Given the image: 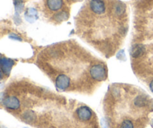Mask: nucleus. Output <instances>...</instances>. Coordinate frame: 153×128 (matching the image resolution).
Segmentation results:
<instances>
[{"label":"nucleus","instance_id":"nucleus-1","mask_svg":"<svg viewBox=\"0 0 153 128\" xmlns=\"http://www.w3.org/2000/svg\"><path fill=\"white\" fill-rule=\"evenodd\" d=\"M91 77L97 81H103L107 78V70L105 67L101 64L93 66L90 70Z\"/></svg>","mask_w":153,"mask_h":128},{"label":"nucleus","instance_id":"nucleus-2","mask_svg":"<svg viewBox=\"0 0 153 128\" xmlns=\"http://www.w3.org/2000/svg\"><path fill=\"white\" fill-rule=\"evenodd\" d=\"M89 7L91 11L97 15H102L106 11L105 2L103 0H91Z\"/></svg>","mask_w":153,"mask_h":128},{"label":"nucleus","instance_id":"nucleus-3","mask_svg":"<svg viewBox=\"0 0 153 128\" xmlns=\"http://www.w3.org/2000/svg\"><path fill=\"white\" fill-rule=\"evenodd\" d=\"M77 117L80 121H88L92 117V111L89 107L85 106H80L76 110Z\"/></svg>","mask_w":153,"mask_h":128},{"label":"nucleus","instance_id":"nucleus-4","mask_svg":"<svg viewBox=\"0 0 153 128\" xmlns=\"http://www.w3.org/2000/svg\"><path fill=\"white\" fill-rule=\"evenodd\" d=\"M70 85V79L65 74H60L55 79V85L58 90L64 91L69 88Z\"/></svg>","mask_w":153,"mask_h":128},{"label":"nucleus","instance_id":"nucleus-5","mask_svg":"<svg viewBox=\"0 0 153 128\" xmlns=\"http://www.w3.org/2000/svg\"><path fill=\"white\" fill-rule=\"evenodd\" d=\"M3 104L6 108L12 110H16L20 107V102L19 99L14 96H10L4 98L3 100Z\"/></svg>","mask_w":153,"mask_h":128},{"label":"nucleus","instance_id":"nucleus-6","mask_svg":"<svg viewBox=\"0 0 153 128\" xmlns=\"http://www.w3.org/2000/svg\"><path fill=\"white\" fill-rule=\"evenodd\" d=\"M13 64H14V61L10 58H0V67L3 73H4L6 76L10 75Z\"/></svg>","mask_w":153,"mask_h":128},{"label":"nucleus","instance_id":"nucleus-7","mask_svg":"<svg viewBox=\"0 0 153 128\" xmlns=\"http://www.w3.org/2000/svg\"><path fill=\"white\" fill-rule=\"evenodd\" d=\"M126 6L120 1H117L112 5V11L114 14L117 17L123 16L126 13Z\"/></svg>","mask_w":153,"mask_h":128},{"label":"nucleus","instance_id":"nucleus-8","mask_svg":"<svg viewBox=\"0 0 153 128\" xmlns=\"http://www.w3.org/2000/svg\"><path fill=\"white\" fill-rule=\"evenodd\" d=\"M63 0H46L47 7L52 11H57L62 7Z\"/></svg>","mask_w":153,"mask_h":128},{"label":"nucleus","instance_id":"nucleus-9","mask_svg":"<svg viewBox=\"0 0 153 128\" xmlns=\"http://www.w3.org/2000/svg\"><path fill=\"white\" fill-rule=\"evenodd\" d=\"M145 51H146V49H145L143 45L136 44L132 46L130 53H131V55L133 58H139V57L142 56L144 54Z\"/></svg>","mask_w":153,"mask_h":128},{"label":"nucleus","instance_id":"nucleus-10","mask_svg":"<svg viewBox=\"0 0 153 128\" xmlns=\"http://www.w3.org/2000/svg\"><path fill=\"white\" fill-rule=\"evenodd\" d=\"M25 17L27 21L30 22H33L38 18L37 12L35 9L29 8L26 10L25 13Z\"/></svg>","mask_w":153,"mask_h":128},{"label":"nucleus","instance_id":"nucleus-11","mask_svg":"<svg viewBox=\"0 0 153 128\" xmlns=\"http://www.w3.org/2000/svg\"><path fill=\"white\" fill-rule=\"evenodd\" d=\"M134 105L137 107H143V106H146L148 103V100L145 96L139 95L135 97L134 100Z\"/></svg>","mask_w":153,"mask_h":128},{"label":"nucleus","instance_id":"nucleus-12","mask_svg":"<svg viewBox=\"0 0 153 128\" xmlns=\"http://www.w3.org/2000/svg\"><path fill=\"white\" fill-rule=\"evenodd\" d=\"M22 118H23L24 121H25V122L31 123L35 121L36 115L33 111L28 110V111H26V112L23 114Z\"/></svg>","mask_w":153,"mask_h":128},{"label":"nucleus","instance_id":"nucleus-13","mask_svg":"<svg viewBox=\"0 0 153 128\" xmlns=\"http://www.w3.org/2000/svg\"><path fill=\"white\" fill-rule=\"evenodd\" d=\"M69 13L68 12L65 11V10H62V11H60L58 13H57L54 16V19L57 22H61V21L66 20V19L68 18Z\"/></svg>","mask_w":153,"mask_h":128},{"label":"nucleus","instance_id":"nucleus-14","mask_svg":"<svg viewBox=\"0 0 153 128\" xmlns=\"http://www.w3.org/2000/svg\"><path fill=\"white\" fill-rule=\"evenodd\" d=\"M13 3H14L15 10H16V13L19 14V13H21V12L23 10V1H22V0H14V1H13Z\"/></svg>","mask_w":153,"mask_h":128},{"label":"nucleus","instance_id":"nucleus-15","mask_svg":"<svg viewBox=\"0 0 153 128\" xmlns=\"http://www.w3.org/2000/svg\"><path fill=\"white\" fill-rule=\"evenodd\" d=\"M120 128H134V124L131 120L126 119L123 121Z\"/></svg>","mask_w":153,"mask_h":128},{"label":"nucleus","instance_id":"nucleus-16","mask_svg":"<svg viewBox=\"0 0 153 128\" xmlns=\"http://www.w3.org/2000/svg\"><path fill=\"white\" fill-rule=\"evenodd\" d=\"M117 58L120 60H122V61H123V60L126 59V55L123 49H122V50H120L119 52H118Z\"/></svg>","mask_w":153,"mask_h":128},{"label":"nucleus","instance_id":"nucleus-17","mask_svg":"<svg viewBox=\"0 0 153 128\" xmlns=\"http://www.w3.org/2000/svg\"><path fill=\"white\" fill-rule=\"evenodd\" d=\"M9 37L10 39H13V40H19V41H22V38L20 37H19L18 35L15 34H11L9 35Z\"/></svg>","mask_w":153,"mask_h":128},{"label":"nucleus","instance_id":"nucleus-18","mask_svg":"<svg viewBox=\"0 0 153 128\" xmlns=\"http://www.w3.org/2000/svg\"><path fill=\"white\" fill-rule=\"evenodd\" d=\"M149 88H150L151 91L153 92V80H152V82H151L150 84H149Z\"/></svg>","mask_w":153,"mask_h":128},{"label":"nucleus","instance_id":"nucleus-19","mask_svg":"<svg viewBox=\"0 0 153 128\" xmlns=\"http://www.w3.org/2000/svg\"><path fill=\"white\" fill-rule=\"evenodd\" d=\"M2 73H3V72L1 71V70H0V80H1V79H2V78H3Z\"/></svg>","mask_w":153,"mask_h":128},{"label":"nucleus","instance_id":"nucleus-20","mask_svg":"<svg viewBox=\"0 0 153 128\" xmlns=\"http://www.w3.org/2000/svg\"><path fill=\"white\" fill-rule=\"evenodd\" d=\"M151 126H152V127L153 128V119L152 120V121H151Z\"/></svg>","mask_w":153,"mask_h":128},{"label":"nucleus","instance_id":"nucleus-21","mask_svg":"<svg viewBox=\"0 0 153 128\" xmlns=\"http://www.w3.org/2000/svg\"><path fill=\"white\" fill-rule=\"evenodd\" d=\"M70 1H79V0H69Z\"/></svg>","mask_w":153,"mask_h":128},{"label":"nucleus","instance_id":"nucleus-22","mask_svg":"<svg viewBox=\"0 0 153 128\" xmlns=\"http://www.w3.org/2000/svg\"><path fill=\"white\" fill-rule=\"evenodd\" d=\"M0 128H6V127H4V126H0Z\"/></svg>","mask_w":153,"mask_h":128}]
</instances>
